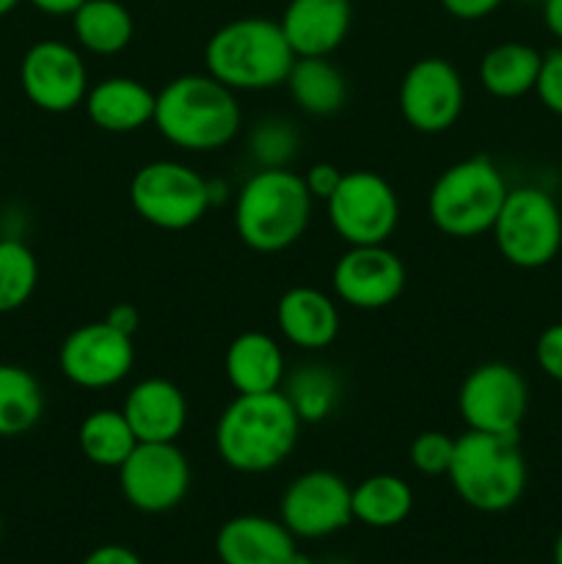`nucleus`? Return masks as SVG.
I'll use <instances>...</instances> for the list:
<instances>
[{"mask_svg":"<svg viewBox=\"0 0 562 564\" xmlns=\"http://www.w3.org/2000/svg\"><path fill=\"white\" fill-rule=\"evenodd\" d=\"M301 424L281 389L237 394L215 424V449L231 471L268 474L292 455Z\"/></svg>","mask_w":562,"mask_h":564,"instance_id":"1","label":"nucleus"},{"mask_svg":"<svg viewBox=\"0 0 562 564\" xmlns=\"http://www.w3.org/2000/svg\"><path fill=\"white\" fill-rule=\"evenodd\" d=\"M160 135L185 152H218L242 127L237 91L213 75H180L158 91L154 119Z\"/></svg>","mask_w":562,"mask_h":564,"instance_id":"2","label":"nucleus"},{"mask_svg":"<svg viewBox=\"0 0 562 564\" xmlns=\"http://www.w3.org/2000/svg\"><path fill=\"white\" fill-rule=\"evenodd\" d=\"M312 193L290 169H259L235 196L237 237L257 253H279L295 246L312 220Z\"/></svg>","mask_w":562,"mask_h":564,"instance_id":"3","label":"nucleus"},{"mask_svg":"<svg viewBox=\"0 0 562 564\" xmlns=\"http://www.w3.org/2000/svg\"><path fill=\"white\" fill-rule=\"evenodd\" d=\"M295 64L290 42L275 20L240 17L220 25L204 47L207 75L231 91H268L284 86Z\"/></svg>","mask_w":562,"mask_h":564,"instance_id":"4","label":"nucleus"},{"mask_svg":"<svg viewBox=\"0 0 562 564\" xmlns=\"http://www.w3.org/2000/svg\"><path fill=\"white\" fill-rule=\"evenodd\" d=\"M452 490L477 512H507L527 490V457L518 435L466 430L455 438V455L446 471Z\"/></svg>","mask_w":562,"mask_h":564,"instance_id":"5","label":"nucleus"},{"mask_svg":"<svg viewBox=\"0 0 562 564\" xmlns=\"http://www.w3.org/2000/svg\"><path fill=\"white\" fill-rule=\"evenodd\" d=\"M507 191L510 187L494 160L474 154L441 171L430 187L428 215L441 235L472 240L494 229Z\"/></svg>","mask_w":562,"mask_h":564,"instance_id":"6","label":"nucleus"},{"mask_svg":"<svg viewBox=\"0 0 562 564\" xmlns=\"http://www.w3.org/2000/svg\"><path fill=\"white\" fill-rule=\"evenodd\" d=\"M490 235L499 253L512 268H545L554 262L562 248L560 204L543 187H510Z\"/></svg>","mask_w":562,"mask_h":564,"instance_id":"7","label":"nucleus"},{"mask_svg":"<svg viewBox=\"0 0 562 564\" xmlns=\"http://www.w3.org/2000/svg\"><path fill=\"white\" fill-rule=\"evenodd\" d=\"M130 204L154 229H191L213 207L209 180L176 160H152L132 174Z\"/></svg>","mask_w":562,"mask_h":564,"instance_id":"8","label":"nucleus"},{"mask_svg":"<svg viewBox=\"0 0 562 564\" xmlns=\"http://www.w3.org/2000/svg\"><path fill=\"white\" fill-rule=\"evenodd\" d=\"M325 207L331 229L347 246H386L400 224V198L375 171H347Z\"/></svg>","mask_w":562,"mask_h":564,"instance_id":"9","label":"nucleus"},{"mask_svg":"<svg viewBox=\"0 0 562 564\" xmlns=\"http://www.w3.org/2000/svg\"><path fill=\"white\" fill-rule=\"evenodd\" d=\"M457 411L468 430L518 435L529 411V386L523 375L510 364H479L461 383Z\"/></svg>","mask_w":562,"mask_h":564,"instance_id":"10","label":"nucleus"},{"mask_svg":"<svg viewBox=\"0 0 562 564\" xmlns=\"http://www.w3.org/2000/svg\"><path fill=\"white\" fill-rule=\"evenodd\" d=\"M193 471L185 452L171 444H138L119 466V488L127 505L147 516L180 507L191 490Z\"/></svg>","mask_w":562,"mask_h":564,"instance_id":"11","label":"nucleus"},{"mask_svg":"<svg viewBox=\"0 0 562 564\" xmlns=\"http://www.w3.org/2000/svg\"><path fill=\"white\" fill-rule=\"evenodd\" d=\"M466 108V83L452 61L428 55L408 66L400 80V113L408 127L439 135L457 124Z\"/></svg>","mask_w":562,"mask_h":564,"instance_id":"12","label":"nucleus"},{"mask_svg":"<svg viewBox=\"0 0 562 564\" xmlns=\"http://www.w3.org/2000/svg\"><path fill=\"white\" fill-rule=\"evenodd\" d=\"M279 521L298 540H323L353 523V488L334 471L298 474L279 501Z\"/></svg>","mask_w":562,"mask_h":564,"instance_id":"13","label":"nucleus"},{"mask_svg":"<svg viewBox=\"0 0 562 564\" xmlns=\"http://www.w3.org/2000/svg\"><path fill=\"white\" fill-rule=\"evenodd\" d=\"M20 86L44 113H69L80 108L91 83L80 50L61 39H42L22 55Z\"/></svg>","mask_w":562,"mask_h":564,"instance_id":"14","label":"nucleus"},{"mask_svg":"<svg viewBox=\"0 0 562 564\" xmlns=\"http://www.w3.org/2000/svg\"><path fill=\"white\" fill-rule=\"evenodd\" d=\"M58 367L64 378L80 389L102 391L119 386L136 367L132 336L105 319L80 325L61 341Z\"/></svg>","mask_w":562,"mask_h":564,"instance_id":"15","label":"nucleus"},{"mask_svg":"<svg viewBox=\"0 0 562 564\" xmlns=\"http://www.w3.org/2000/svg\"><path fill=\"white\" fill-rule=\"evenodd\" d=\"M331 284L350 308L378 312L406 290V264L386 246H347L331 270Z\"/></svg>","mask_w":562,"mask_h":564,"instance_id":"16","label":"nucleus"},{"mask_svg":"<svg viewBox=\"0 0 562 564\" xmlns=\"http://www.w3.org/2000/svg\"><path fill=\"white\" fill-rule=\"evenodd\" d=\"M295 534L264 516L229 518L215 534L220 564H303Z\"/></svg>","mask_w":562,"mask_h":564,"instance_id":"17","label":"nucleus"},{"mask_svg":"<svg viewBox=\"0 0 562 564\" xmlns=\"http://www.w3.org/2000/svg\"><path fill=\"white\" fill-rule=\"evenodd\" d=\"M350 0H290L279 25L295 58H328L350 33Z\"/></svg>","mask_w":562,"mask_h":564,"instance_id":"18","label":"nucleus"},{"mask_svg":"<svg viewBox=\"0 0 562 564\" xmlns=\"http://www.w3.org/2000/svg\"><path fill=\"white\" fill-rule=\"evenodd\" d=\"M138 444H171L187 424V400L169 378L138 380L121 402Z\"/></svg>","mask_w":562,"mask_h":564,"instance_id":"19","label":"nucleus"},{"mask_svg":"<svg viewBox=\"0 0 562 564\" xmlns=\"http://www.w3.org/2000/svg\"><path fill=\"white\" fill-rule=\"evenodd\" d=\"M275 325L292 347L317 352L339 336V308L323 290L292 286L275 303Z\"/></svg>","mask_w":562,"mask_h":564,"instance_id":"20","label":"nucleus"},{"mask_svg":"<svg viewBox=\"0 0 562 564\" xmlns=\"http://www.w3.org/2000/svg\"><path fill=\"white\" fill-rule=\"evenodd\" d=\"M154 102H158V94L147 83L116 75L88 86L83 108L94 127L125 135V132H138L152 124Z\"/></svg>","mask_w":562,"mask_h":564,"instance_id":"21","label":"nucleus"},{"mask_svg":"<svg viewBox=\"0 0 562 564\" xmlns=\"http://www.w3.org/2000/svg\"><path fill=\"white\" fill-rule=\"evenodd\" d=\"M224 372L237 394L279 391L287 378L284 350H281V345L270 334L242 330L226 347Z\"/></svg>","mask_w":562,"mask_h":564,"instance_id":"22","label":"nucleus"},{"mask_svg":"<svg viewBox=\"0 0 562 564\" xmlns=\"http://www.w3.org/2000/svg\"><path fill=\"white\" fill-rule=\"evenodd\" d=\"M543 53L523 42L494 44L479 61V83L496 99H518L534 91Z\"/></svg>","mask_w":562,"mask_h":564,"instance_id":"23","label":"nucleus"},{"mask_svg":"<svg viewBox=\"0 0 562 564\" xmlns=\"http://www.w3.org/2000/svg\"><path fill=\"white\" fill-rule=\"evenodd\" d=\"M292 102L314 119H325L345 108L347 80L328 58H295L284 80Z\"/></svg>","mask_w":562,"mask_h":564,"instance_id":"24","label":"nucleus"},{"mask_svg":"<svg viewBox=\"0 0 562 564\" xmlns=\"http://www.w3.org/2000/svg\"><path fill=\"white\" fill-rule=\"evenodd\" d=\"M72 33L77 47L91 55H116L127 50L136 33L130 9L119 0H86L72 14Z\"/></svg>","mask_w":562,"mask_h":564,"instance_id":"25","label":"nucleus"},{"mask_svg":"<svg viewBox=\"0 0 562 564\" xmlns=\"http://www.w3.org/2000/svg\"><path fill=\"white\" fill-rule=\"evenodd\" d=\"M413 510V490L397 474H372L353 488V521L369 529L400 527Z\"/></svg>","mask_w":562,"mask_h":564,"instance_id":"26","label":"nucleus"},{"mask_svg":"<svg viewBox=\"0 0 562 564\" xmlns=\"http://www.w3.org/2000/svg\"><path fill=\"white\" fill-rule=\"evenodd\" d=\"M77 444H80L83 457L99 468H116L132 455L138 446L136 433L130 422L116 408H97L88 413L77 430Z\"/></svg>","mask_w":562,"mask_h":564,"instance_id":"27","label":"nucleus"},{"mask_svg":"<svg viewBox=\"0 0 562 564\" xmlns=\"http://www.w3.org/2000/svg\"><path fill=\"white\" fill-rule=\"evenodd\" d=\"M44 413L42 383L17 364H0V438L31 433Z\"/></svg>","mask_w":562,"mask_h":564,"instance_id":"28","label":"nucleus"},{"mask_svg":"<svg viewBox=\"0 0 562 564\" xmlns=\"http://www.w3.org/2000/svg\"><path fill=\"white\" fill-rule=\"evenodd\" d=\"M284 397L295 408L303 424L325 422L336 411L342 400V383L336 372L325 364H306L298 367L290 378H284Z\"/></svg>","mask_w":562,"mask_h":564,"instance_id":"29","label":"nucleus"},{"mask_svg":"<svg viewBox=\"0 0 562 564\" xmlns=\"http://www.w3.org/2000/svg\"><path fill=\"white\" fill-rule=\"evenodd\" d=\"M39 286V262L17 237L0 240V314L25 306Z\"/></svg>","mask_w":562,"mask_h":564,"instance_id":"30","label":"nucleus"},{"mask_svg":"<svg viewBox=\"0 0 562 564\" xmlns=\"http://www.w3.org/2000/svg\"><path fill=\"white\" fill-rule=\"evenodd\" d=\"M298 143H301V138H298L295 124L279 119V116L259 121L248 138V149H251V158L257 160L259 169H290Z\"/></svg>","mask_w":562,"mask_h":564,"instance_id":"31","label":"nucleus"},{"mask_svg":"<svg viewBox=\"0 0 562 564\" xmlns=\"http://www.w3.org/2000/svg\"><path fill=\"white\" fill-rule=\"evenodd\" d=\"M455 455V438L444 430H424L411 441L408 460L424 477H446Z\"/></svg>","mask_w":562,"mask_h":564,"instance_id":"32","label":"nucleus"},{"mask_svg":"<svg viewBox=\"0 0 562 564\" xmlns=\"http://www.w3.org/2000/svg\"><path fill=\"white\" fill-rule=\"evenodd\" d=\"M534 94H538L545 110H551V113L562 119V47L543 55Z\"/></svg>","mask_w":562,"mask_h":564,"instance_id":"33","label":"nucleus"},{"mask_svg":"<svg viewBox=\"0 0 562 564\" xmlns=\"http://www.w3.org/2000/svg\"><path fill=\"white\" fill-rule=\"evenodd\" d=\"M534 361L540 372L554 383H562V323L549 325L534 341Z\"/></svg>","mask_w":562,"mask_h":564,"instance_id":"34","label":"nucleus"},{"mask_svg":"<svg viewBox=\"0 0 562 564\" xmlns=\"http://www.w3.org/2000/svg\"><path fill=\"white\" fill-rule=\"evenodd\" d=\"M303 182H306V191L312 193L314 202H328L334 196V191L339 187L345 171L336 169L334 163H314L309 165L306 174H301Z\"/></svg>","mask_w":562,"mask_h":564,"instance_id":"35","label":"nucleus"},{"mask_svg":"<svg viewBox=\"0 0 562 564\" xmlns=\"http://www.w3.org/2000/svg\"><path fill=\"white\" fill-rule=\"evenodd\" d=\"M505 0H441L446 14H452L455 20L463 22H474V20H485L488 14H494Z\"/></svg>","mask_w":562,"mask_h":564,"instance_id":"36","label":"nucleus"},{"mask_svg":"<svg viewBox=\"0 0 562 564\" xmlns=\"http://www.w3.org/2000/svg\"><path fill=\"white\" fill-rule=\"evenodd\" d=\"M83 564H143V560L136 554V551L127 549V545L108 543L94 549L91 554L83 560Z\"/></svg>","mask_w":562,"mask_h":564,"instance_id":"37","label":"nucleus"},{"mask_svg":"<svg viewBox=\"0 0 562 564\" xmlns=\"http://www.w3.org/2000/svg\"><path fill=\"white\" fill-rule=\"evenodd\" d=\"M105 323L114 325L121 334L132 336L138 330V325H141V314H138V308L132 306V303H116V306H110V312L105 314Z\"/></svg>","mask_w":562,"mask_h":564,"instance_id":"38","label":"nucleus"},{"mask_svg":"<svg viewBox=\"0 0 562 564\" xmlns=\"http://www.w3.org/2000/svg\"><path fill=\"white\" fill-rule=\"evenodd\" d=\"M33 9H39L42 14L50 17H72L77 9H80L86 0H28Z\"/></svg>","mask_w":562,"mask_h":564,"instance_id":"39","label":"nucleus"},{"mask_svg":"<svg viewBox=\"0 0 562 564\" xmlns=\"http://www.w3.org/2000/svg\"><path fill=\"white\" fill-rule=\"evenodd\" d=\"M540 14H543L545 31L562 42V0H540Z\"/></svg>","mask_w":562,"mask_h":564,"instance_id":"40","label":"nucleus"},{"mask_svg":"<svg viewBox=\"0 0 562 564\" xmlns=\"http://www.w3.org/2000/svg\"><path fill=\"white\" fill-rule=\"evenodd\" d=\"M20 3H22V0H0V17L11 14V11H14Z\"/></svg>","mask_w":562,"mask_h":564,"instance_id":"41","label":"nucleus"},{"mask_svg":"<svg viewBox=\"0 0 562 564\" xmlns=\"http://www.w3.org/2000/svg\"><path fill=\"white\" fill-rule=\"evenodd\" d=\"M554 564H562V529L556 534V543H554Z\"/></svg>","mask_w":562,"mask_h":564,"instance_id":"42","label":"nucleus"},{"mask_svg":"<svg viewBox=\"0 0 562 564\" xmlns=\"http://www.w3.org/2000/svg\"><path fill=\"white\" fill-rule=\"evenodd\" d=\"M0 534H3V518H0Z\"/></svg>","mask_w":562,"mask_h":564,"instance_id":"43","label":"nucleus"},{"mask_svg":"<svg viewBox=\"0 0 562 564\" xmlns=\"http://www.w3.org/2000/svg\"><path fill=\"white\" fill-rule=\"evenodd\" d=\"M534 3H540V0H534Z\"/></svg>","mask_w":562,"mask_h":564,"instance_id":"44","label":"nucleus"},{"mask_svg":"<svg viewBox=\"0 0 562 564\" xmlns=\"http://www.w3.org/2000/svg\"><path fill=\"white\" fill-rule=\"evenodd\" d=\"M303 564H306V562H303Z\"/></svg>","mask_w":562,"mask_h":564,"instance_id":"45","label":"nucleus"}]
</instances>
